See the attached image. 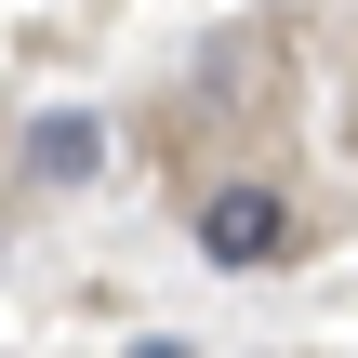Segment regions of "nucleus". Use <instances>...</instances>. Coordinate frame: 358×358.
Listing matches in <instances>:
<instances>
[{
    "label": "nucleus",
    "instance_id": "1",
    "mask_svg": "<svg viewBox=\"0 0 358 358\" xmlns=\"http://www.w3.org/2000/svg\"><path fill=\"white\" fill-rule=\"evenodd\" d=\"M199 252H213V266H279V252H292V199L252 186V173L199 186Z\"/></svg>",
    "mask_w": 358,
    "mask_h": 358
},
{
    "label": "nucleus",
    "instance_id": "2",
    "mask_svg": "<svg viewBox=\"0 0 358 358\" xmlns=\"http://www.w3.org/2000/svg\"><path fill=\"white\" fill-rule=\"evenodd\" d=\"M93 159H106V133H93V120H80V106H53V120H40V133H27V173H40V186H80V173H93Z\"/></svg>",
    "mask_w": 358,
    "mask_h": 358
}]
</instances>
